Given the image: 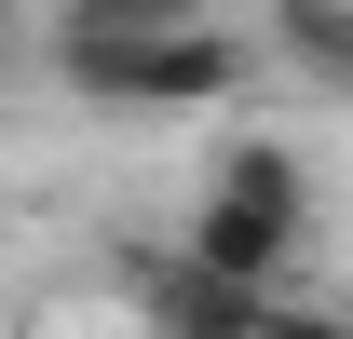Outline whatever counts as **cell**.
Instances as JSON below:
<instances>
[{
    "mask_svg": "<svg viewBox=\"0 0 353 339\" xmlns=\"http://www.w3.org/2000/svg\"><path fill=\"white\" fill-rule=\"evenodd\" d=\"M176 258L245 285V298H299V271H312V163L285 136H231L204 204H190V231H176Z\"/></svg>",
    "mask_w": 353,
    "mask_h": 339,
    "instance_id": "cell-1",
    "label": "cell"
},
{
    "mask_svg": "<svg viewBox=\"0 0 353 339\" xmlns=\"http://www.w3.org/2000/svg\"><path fill=\"white\" fill-rule=\"evenodd\" d=\"M259 82V41L245 28H54V95L82 109H218V95Z\"/></svg>",
    "mask_w": 353,
    "mask_h": 339,
    "instance_id": "cell-2",
    "label": "cell"
},
{
    "mask_svg": "<svg viewBox=\"0 0 353 339\" xmlns=\"http://www.w3.org/2000/svg\"><path fill=\"white\" fill-rule=\"evenodd\" d=\"M123 298H136V326H150V339H245V326L272 312V298L218 285V271H190L176 245H123Z\"/></svg>",
    "mask_w": 353,
    "mask_h": 339,
    "instance_id": "cell-3",
    "label": "cell"
},
{
    "mask_svg": "<svg viewBox=\"0 0 353 339\" xmlns=\"http://www.w3.org/2000/svg\"><path fill=\"white\" fill-rule=\"evenodd\" d=\"M259 14H272V54L299 82H353V14L340 0H259Z\"/></svg>",
    "mask_w": 353,
    "mask_h": 339,
    "instance_id": "cell-4",
    "label": "cell"
},
{
    "mask_svg": "<svg viewBox=\"0 0 353 339\" xmlns=\"http://www.w3.org/2000/svg\"><path fill=\"white\" fill-rule=\"evenodd\" d=\"M231 0H54V28H218Z\"/></svg>",
    "mask_w": 353,
    "mask_h": 339,
    "instance_id": "cell-5",
    "label": "cell"
},
{
    "mask_svg": "<svg viewBox=\"0 0 353 339\" xmlns=\"http://www.w3.org/2000/svg\"><path fill=\"white\" fill-rule=\"evenodd\" d=\"M245 339H340V326H326L312 298H272V312H259V326H245Z\"/></svg>",
    "mask_w": 353,
    "mask_h": 339,
    "instance_id": "cell-6",
    "label": "cell"
},
{
    "mask_svg": "<svg viewBox=\"0 0 353 339\" xmlns=\"http://www.w3.org/2000/svg\"><path fill=\"white\" fill-rule=\"evenodd\" d=\"M0 41H14V0H0Z\"/></svg>",
    "mask_w": 353,
    "mask_h": 339,
    "instance_id": "cell-7",
    "label": "cell"
}]
</instances>
